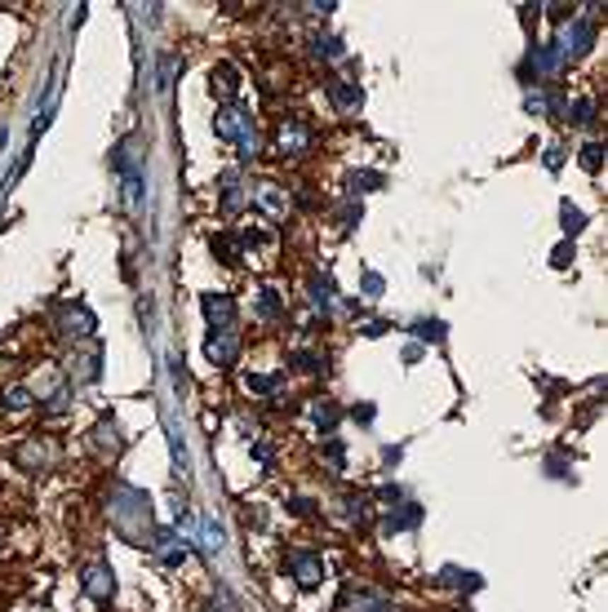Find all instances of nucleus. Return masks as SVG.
I'll return each instance as SVG.
<instances>
[{
	"label": "nucleus",
	"mask_w": 608,
	"mask_h": 612,
	"mask_svg": "<svg viewBox=\"0 0 608 612\" xmlns=\"http://www.w3.org/2000/svg\"><path fill=\"white\" fill-rule=\"evenodd\" d=\"M213 134L226 138V142H240L244 156L253 151V125H249V111L244 107H222L218 115H213Z\"/></svg>",
	"instance_id": "nucleus-1"
},
{
	"label": "nucleus",
	"mask_w": 608,
	"mask_h": 612,
	"mask_svg": "<svg viewBox=\"0 0 608 612\" xmlns=\"http://www.w3.org/2000/svg\"><path fill=\"white\" fill-rule=\"evenodd\" d=\"M205 316H209V324L218 328V333H226V328H231V316H236V302L226 293H205Z\"/></svg>",
	"instance_id": "nucleus-2"
},
{
	"label": "nucleus",
	"mask_w": 608,
	"mask_h": 612,
	"mask_svg": "<svg viewBox=\"0 0 608 612\" xmlns=\"http://www.w3.org/2000/svg\"><path fill=\"white\" fill-rule=\"evenodd\" d=\"M289 564H293V572H298V582H302V586H316L320 577H324V564H320V555L293 550V555H289Z\"/></svg>",
	"instance_id": "nucleus-3"
},
{
	"label": "nucleus",
	"mask_w": 608,
	"mask_h": 612,
	"mask_svg": "<svg viewBox=\"0 0 608 612\" xmlns=\"http://www.w3.org/2000/svg\"><path fill=\"white\" fill-rule=\"evenodd\" d=\"M209 89H218V98H236V89H240L236 67H218V71L209 76Z\"/></svg>",
	"instance_id": "nucleus-4"
},
{
	"label": "nucleus",
	"mask_w": 608,
	"mask_h": 612,
	"mask_svg": "<svg viewBox=\"0 0 608 612\" xmlns=\"http://www.w3.org/2000/svg\"><path fill=\"white\" fill-rule=\"evenodd\" d=\"M328 93H333L342 107H355V103H360V89L347 85V80H328Z\"/></svg>",
	"instance_id": "nucleus-5"
},
{
	"label": "nucleus",
	"mask_w": 608,
	"mask_h": 612,
	"mask_svg": "<svg viewBox=\"0 0 608 612\" xmlns=\"http://www.w3.org/2000/svg\"><path fill=\"white\" fill-rule=\"evenodd\" d=\"M280 146H285V151H302V146H306V129L302 125L280 129Z\"/></svg>",
	"instance_id": "nucleus-6"
},
{
	"label": "nucleus",
	"mask_w": 608,
	"mask_h": 612,
	"mask_svg": "<svg viewBox=\"0 0 608 612\" xmlns=\"http://www.w3.org/2000/svg\"><path fill=\"white\" fill-rule=\"evenodd\" d=\"M205 351H209V359H231V355H236V342L222 333V337H209Z\"/></svg>",
	"instance_id": "nucleus-7"
},
{
	"label": "nucleus",
	"mask_w": 608,
	"mask_h": 612,
	"mask_svg": "<svg viewBox=\"0 0 608 612\" xmlns=\"http://www.w3.org/2000/svg\"><path fill=\"white\" fill-rule=\"evenodd\" d=\"M85 586H89V594H93V599H103V594H111V572H103V568H93Z\"/></svg>",
	"instance_id": "nucleus-8"
},
{
	"label": "nucleus",
	"mask_w": 608,
	"mask_h": 612,
	"mask_svg": "<svg viewBox=\"0 0 608 612\" xmlns=\"http://www.w3.org/2000/svg\"><path fill=\"white\" fill-rule=\"evenodd\" d=\"M262 204H267L271 213H285V195L275 191V182H262Z\"/></svg>",
	"instance_id": "nucleus-9"
},
{
	"label": "nucleus",
	"mask_w": 608,
	"mask_h": 612,
	"mask_svg": "<svg viewBox=\"0 0 608 612\" xmlns=\"http://www.w3.org/2000/svg\"><path fill=\"white\" fill-rule=\"evenodd\" d=\"M560 218H564V231H573V236H578V231L586 226V218H582V213L573 209V204H564V209H560Z\"/></svg>",
	"instance_id": "nucleus-10"
},
{
	"label": "nucleus",
	"mask_w": 608,
	"mask_h": 612,
	"mask_svg": "<svg viewBox=\"0 0 608 612\" xmlns=\"http://www.w3.org/2000/svg\"><path fill=\"white\" fill-rule=\"evenodd\" d=\"M600 151H604L600 142H590V146H582V164H586V169H600Z\"/></svg>",
	"instance_id": "nucleus-11"
},
{
	"label": "nucleus",
	"mask_w": 608,
	"mask_h": 612,
	"mask_svg": "<svg viewBox=\"0 0 608 612\" xmlns=\"http://www.w3.org/2000/svg\"><path fill=\"white\" fill-rule=\"evenodd\" d=\"M377 182H382L377 173H355V178H351V187H355V191H373Z\"/></svg>",
	"instance_id": "nucleus-12"
},
{
	"label": "nucleus",
	"mask_w": 608,
	"mask_h": 612,
	"mask_svg": "<svg viewBox=\"0 0 608 612\" xmlns=\"http://www.w3.org/2000/svg\"><path fill=\"white\" fill-rule=\"evenodd\" d=\"M316 422H320L324 431H328V426L338 422V408H333V404H320V408H316Z\"/></svg>",
	"instance_id": "nucleus-13"
},
{
	"label": "nucleus",
	"mask_w": 608,
	"mask_h": 612,
	"mask_svg": "<svg viewBox=\"0 0 608 612\" xmlns=\"http://www.w3.org/2000/svg\"><path fill=\"white\" fill-rule=\"evenodd\" d=\"M573 120H578V125H590V120H595V115H590V103H578V107H573Z\"/></svg>",
	"instance_id": "nucleus-14"
},
{
	"label": "nucleus",
	"mask_w": 608,
	"mask_h": 612,
	"mask_svg": "<svg viewBox=\"0 0 608 612\" xmlns=\"http://www.w3.org/2000/svg\"><path fill=\"white\" fill-rule=\"evenodd\" d=\"M5 404H9V408H23V404H27V391H18V386H13V391L5 395Z\"/></svg>",
	"instance_id": "nucleus-15"
},
{
	"label": "nucleus",
	"mask_w": 608,
	"mask_h": 612,
	"mask_svg": "<svg viewBox=\"0 0 608 612\" xmlns=\"http://www.w3.org/2000/svg\"><path fill=\"white\" fill-rule=\"evenodd\" d=\"M418 333H422V337H431V342H435V337H444V333H440V324H435V320H431V324H418Z\"/></svg>",
	"instance_id": "nucleus-16"
}]
</instances>
